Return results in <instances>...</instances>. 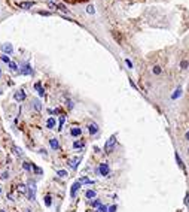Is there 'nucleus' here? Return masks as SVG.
Listing matches in <instances>:
<instances>
[{"label":"nucleus","instance_id":"obj_6","mask_svg":"<svg viewBox=\"0 0 189 212\" xmlns=\"http://www.w3.org/2000/svg\"><path fill=\"white\" fill-rule=\"evenodd\" d=\"M81 185H82V184H81L79 181H76V182L72 185V190H70V196H72V197H75V196H76V191H78V190L81 188Z\"/></svg>","mask_w":189,"mask_h":212},{"label":"nucleus","instance_id":"obj_29","mask_svg":"<svg viewBox=\"0 0 189 212\" xmlns=\"http://www.w3.org/2000/svg\"><path fill=\"white\" fill-rule=\"evenodd\" d=\"M9 66H11V69L14 70V72H16V70H18V66H16V64L14 63V61H11V63H9Z\"/></svg>","mask_w":189,"mask_h":212},{"label":"nucleus","instance_id":"obj_17","mask_svg":"<svg viewBox=\"0 0 189 212\" xmlns=\"http://www.w3.org/2000/svg\"><path fill=\"white\" fill-rule=\"evenodd\" d=\"M73 146L75 148H82V146H85V142L83 140H76V142L73 144Z\"/></svg>","mask_w":189,"mask_h":212},{"label":"nucleus","instance_id":"obj_22","mask_svg":"<svg viewBox=\"0 0 189 212\" xmlns=\"http://www.w3.org/2000/svg\"><path fill=\"white\" fill-rule=\"evenodd\" d=\"M180 94H182V88H180V87H179V88H177V90H176V93H174L173 96H171V97H173V99H177V97H179Z\"/></svg>","mask_w":189,"mask_h":212},{"label":"nucleus","instance_id":"obj_33","mask_svg":"<svg viewBox=\"0 0 189 212\" xmlns=\"http://www.w3.org/2000/svg\"><path fill=\"white\" fill-rule=\"evenodd\" d=\"M18 191H21V193L25 191V185H24V184H20V185H18Z\"/></svg>","mask_w":189,"mask_h":212},{"label":"nucleus","instance_id":"obj_10","mask_svg":"<svg viewBox=\"0 0 189 212\" xmlns=\"http://www.w3.org/2000/svg\"><path fill=\"white\" fill-rule=\"evenodd\" d=\"M81 133H82V130H81L79 127H73V129L70 130V135H72L73 137H78V136H81Z\"/></svg>","mask_w":189,"mask_h":212},{"label":"nucleus","instance_id":"obj_28","mask_svg":"<svg viewBox=\"0 0 189 212\" xmlns=\"http://www.w3.org/2000/svg\"><path fill=\"white\" fill-rule=\"evenodd\" d=\"M152 72L155 73V75H159V73H161V67H159V66H155V67H153V70H152Z\"/></svg>","mask_w":189,"mask_h":212},{"label":"nucleus","instance_id":"obj_23","mask_svg":"<svg viewBox=\"0 0 189 212\" xmlns=\"http://www.w3.org/2000/svg\"><path fill=\"white\" fill-rule=\"evenodd\" d=\"M79 182H81V184H92V181H91V179H88V178H85V176L79 179Z\"/></svg>","mask_w":189,"mask_h":212},{"label":"nucleus","instance_id":"obj_35","mask_svg":"<svg viewBox=\"0 0 189 212\" xmlns=\"http://www.w3.org/2000/svg\"><path fill=\"white\" fill-rule=\"evenodd\" d=\"M183 202H185V205H188V203H189V193L185 194V200Z\"/></svg>","mask_w":189,"mask_h":212},{"label":"nucleus","instance_id":"obj_11","mask_svg":"<svg viewBox=\"0 0 189 212\" xmlns=\"http://www.w3.org/2000/svg\"><path fill=\"white\" fill-rule=\"evenodd\" d=\"M33 5H34L33 2H20V3H18V6L22 8V9H30Z\"/></svg>","mask_w":189,"mask_h":212},{"label":"nucleus","instance_id":"obj_32","mask_svg":"<svg viewBox=\"0 0 189 212\" xmlns=\"http://www.w3.org/2000/svg\"><path fill=\"white\" fill-rule=\"evenodd\" d=\"M188 64H189L188 61H186V60H183L182 63H180V67H182V69H186V67H188Z\"/></svg>","mask_w":189,"mask_h":212},{"label":"nucleus","instance_id":"obj_41","mask_svg":"<svg viewBox=\"0 0 189 212\" xmlns=\"http://www.w3.org/2000/svg\"><path fill=\"white\" fill-rule=\"evenodd\" d=\"M0 212H5V211H0Z\"/></svg>","mask_w":189,"mask_h":212},{"label":"nucleus","instance_id":"obj_20","mask_svg":"<svg viewBox=\"0 0 189 212\" xmlns=\"http://www.w3.org/2000/svg\"><path fill=\"white\" fill-rule=\"evenodd\" d=\"M107 211H109V208H107V206L101 205V206H98V208H97V211H96V212H107Z\"/></svg>","mask_w":189,"mask_h":212},{"label":"nucleus","instance_id":"obj_27","mask_svg":"<svg viewBox=\"0 0 189 212\" xmlns=\"http://www.w3.org/2000/svg\"><path fill=\"white\" fill-rule=\"evenodd\" d=\"M51 203H52V200H51V196H46V197H45V205H46V206H51Z\"/></svg>","mask_w":189,"mask_h":212},{"label":"nucleus","instance_id":"obj_21","mask_svg":"<svg viewBox=\"0 0 189 212\" xmlns=\"http://www.w3.org/2000/svg\"><path fill=\"white\" fill-rule=\"evenodd\" d=\"M78 161H79V158H73V160L70 161V166L73 167V169H76V167H78Z\"/></svg>","mask_w":189,"mask_h":212},{"label":"nucleus","instance_id":"obj_36","mask_svg":"<svg viewBox=\"0 0 189 212\" xmlns=\"http://www.w3.org/2000/svg\"><path fill=\"white\" fill-rule=\"evenodd\" d=\"M107 212H116V205H112L110 208H109V211Z\"/></svg>","mask_w":189,"mask_h":212},{"label":"nucleus","instance_id":"obj_24","mask_svg":"<svg viewBox=\"0 0 189 212\" xmlns=\"http://www.w3.org/2000/svg\"><path fill=\"white\" fill-rule=\"evenodd\" d=\"M57 175L60 176V178H66V176H67V172H66V170H58Z\"/></svg>","mask_w":189,"mask_h":212},{"label":"nucleus","instance_id":"obj_13","mask_svg":"<svg viewBox=\"0 0 189 212\" xmlns=\"http://www.w3.org/2000/svg\"><path fill=\"white\" fill-rule=\"evenodd\" d=\"M174 157H176V161H177V164H179V167H180V169H182V170H185V163L182 161V158H180V157H179V154H177V153L174 154Z\"/></svg>","mask_w":189,"mask_h":212},{"label":"nucleus","instance_id":"obj_39","mask_svg":"<svg viewBox=\"0 0 189 212\" xmlns=\"http://www.w3.org/2000/svg\"><path fill=\"white\" fill-rule=\"evenodd\" d=\"M185 139L189 140V131H186V133H185Z\"/></svg>","mask_w":189,"mask_h":212},{"label":"nucleus","instance_id":"obj_7","mask_svg":"<svg viewBox=\"0 0 189 212\" xmlns=\"http://www.w3.org/2000/svg\"><path fill=\"white\" fill-rule=\"evenodd\" d=\"M2 51H3V52H6V54H12L14 48H12L11 43H3V45H2Z\"/></svg>","mask_w":189,"mask_h":212},{"label":"nucleus","instance_id":"obj_9","mask_svg":"<svg viewBox=\"0 0 189 212\" xmlns=\"http://www.w3.org/2000/svg\"><path fill=\"white\" fill-rule=\"evenodd\" d=\"M14 97H15V100L22 102V100L25 99V93H24L22 90H20V91H16V93H15V96H14Z\"/></svg>","mask_w":189,"mask_h":212},{"label":"nucleus","instance_id":"obj_15","mask_svg":"<svg viewBox=\"0 0 189 212\" xmlns=\"http://www.w3.org/2000/svg\"><path fill=\"white\" fill-rule=\"evenodd\" d=\"M46 127H48V129H54V127H55V118H48Z\"/></svg>","mask_w":189,"mask_h":212},{"label":"nucleus","instance_id":"obj_40","mask_svg":"<svg viewBox=\"0 0 189 212\" xmlns=\"http://www.w3.org/2000/svg\"><path fill=\"white\" fill-rule=\"evenodd\" d=\"M0 194H2V188H0Z\"/></svg>","mask_w":189,"mask_h":212},{"label":"nucleus","instance_id":"obj_2","mask_svg":"<svg viewBox=\"0 0 189 212\" xmlns=\"http://www.w3.org/2000/svg\"><path fill=\"white\" fill-rule=\"evenodd\" d=\"M109 172H110V169H109V164H107V163H101V164L98 166V173H100L101 176H107Z\"/></svg>","mask_w":189,"mask_h":212},{"label":"nucleus","instance_id":"obj_42","mask_svg":"<svg viewBox=\"0 0 189 212\" xmlns=\"http://www.w3.org/2000/svg\"><path fill=\"white\" fill-rule=\"evenodd\" d=\"M188 153H189V148H188Z\"/></svg>","mask_w":189,"mask_h":212},{"label":"nucleus","instance_id":"obj_5","mask_svg":"<svg viewBox=\"0 0 189 212\" xmlns=\"http://www.w3.org/2000/svg\"><path fill=\"white\" fill-rule=\"evenodd\" d=\"M20 73H21V75H31V73H33V69L30 67V64L25 63V64L22 66V69L20 70Z\"/></svg>","mask_w":189,"mask_h":212},{"label":"nucleus","instance_id":"obj_37","mask_svg":"<svg viewBox=\"0 0 189 212\" xmlns=\"http://www.w3.org/2000/svg\"><path fill=\"white\" fill-rule=\"evenodd\" d=\"M22 166H24V169H25V170H30V169H31V166H30L28 163H24Z\"/></svg>","mask_w":189,"mask_h":212},{"label":"nucleus","instance_id":"obj_14","mask_svg":"<svg viewBox=\"0 0 189 212\" xmlns=\"http://www.w3.org/2000/svg\"><path fill=\"white\" fill-rule=\"evenodd\" d=\"M49 144H51V148H52V149H60V144H58L57 139H51Z\"/></svg>","mask_w":189,"mask_h":212},{"label":"nucleus","instance_id":"obj_31","mask_svg":"<svg viewBox=\"0 0 189 212\" xmlns=\"http://www.w3.org/2000/svg\"><path fill=\"white\" fill-rule=\"evenodd\" d=\"M0 178H2V179H7V178H9V172H3L2 175H0Z\"/></svg>","mask_w":189,"mask_h":212},{"label":"nucleus","instance_id":"obj_3","mask_svg":"<svg viewBox=\"0 0 189 212\" xmlns=\"http://www.w3.org/2000/svg\"><path fill=\"white\" fill-rule=\"evenodd\" d=\"M48 6H51V8H57V9L63 11V12H67V8H66V6H64L63 3L54 2V0H49V2H48Z\"/></svg>","mask_w":189,"mask_h":212},{"label":"nucleus","instance_id":"obj_1","mask_svg":"<svg viewBox=\"0 0 189 212\" xmlns=\"http://www.w3.org/2000/svg\"><path fill=\"white\" fill-rule=\"evenodd\" d=\"M115 145H116V136L113 135V136H110V139L106 142V145H104V153H106V154L112 153V151H113V148H115Z\"/></svg>","mask_w":189,"mask_h":212},{"label":"nucleus","instance_id":"obj_4","mask_svg":"<svg viewBox=\"0 0 189 212\" xmlns=\"http://www.w3.org/2000/svg\"><path fill=\"white\" fill-rule=\"evenodd\" d=\"M28 199L30 200L36 199V184L34 182H30V185H28Z\"/></svg>","mask_w":189,"mask_h":212},{"label":"nucleus","instance_id":"obj_26","mask_svg":"<svg viewBox=\"0 0 189 212\" xmlns=\"http://www.w3.org/2000/svg\"><path fill=\"white\" fill-rule=\"evenodd\" d=\"M87 12H88V14H94V12H96V11H94V6H92V5H88V6H87Z\"/></svg>","mask_w":189,"mask_h":212},{"label":"nucleus","instance_id":"obj_30","mask_svg":"<svg viewBox=\"0 0 189 212\" xmlns=\"http://www.w3.org/2000/svg\"><path fill=\"white\" fill-rule=\"evenodd\" d=\"M92 206H94V208H98V206H101V202H100L98 199H97V200H94V202H92Z\"/></svg>","mask_w":189,"mask_h":212},{"label":"nucleus","instance_id":"obj_38","mask_svg":"<svg viewBox=\"0 0 189 212\" xmlns=\"http://www.w3.org/2000/svg\"><path fill=\"white\" fill-rule=\"evenodd\" d=\"M125 63H127V66H128V67H130V69H133V63H131V61H130V60H125Z\"/></svg>","mask_w":189,"mask_h":212},{"label":"nucleus","instance_id":"obj_19","mask_svg":"<svg viewBox=\"0 0 189 212\" xmlns=\"http://www.w3.org/2000/svg\"><path fill=\"white\" fill-rule=\"evenodd\" d=\"M33 106H34V109H36V111H40V109H42V106H40V102H39V100H34V102H33Z\"/></svg>","mask_w":189,"mask_h":212},{"label":"nucleus","instance_id":"obj_18","mask_svg":"<svg viewBox=\"0 0 189 212\" xmlns=\"http://www.w3.org/2000/svg\"><path fill=\"white\" fill-rule=\"evenodd\" d=\"M64 121H66V115H61V117H60V127H58V130H61V129H63Z\"/></svg>","mask_w":189,"mask_h":212},{"label":"nucleus","instance_id":"obj_43","mask_svg":"<svg viewBox=\"0 0 189 212\" xmlns=\"http://www.w3.org/2000/svg\"><path fill=\"white\" fill-rule=\"evenodd\" d=\"M0 75H2V72H0Z\"/></svg>","mask_w":189,"mask_h":212},{"label":"nucleus","instance_id":"obj_34","mask_svg":"<svg viewBox=\"0 0 189 212\" xmlns=\"http://www.w3.org/2000/svg\"><path fill=\"white\" fill-rule=\"evenodd\" d=\"M2 60L5 61V63H7V64L11 63V58H9V57H6V55H2Z\"/></svg>","mask_w":189,"mask_h":212},{"label":"nucleus","instance_id":"obj_16","mask_svg":"<svg viewBox=\"0 0 189 212\" xmlns=\"http://www.w3.org/2000/svg\"><path fill=\"white\" fill-rule=\"evenodd\" d=\"M96 196H97V194H96V191H94V190H88L87 193H85V197H87V199H94Z\"/></svg>","mask_w":189,"mask_h":212},{"label":"nucleus","instance_id":"obj_8","mask_svg":"<svg viewBox=\"0 0 189 212\" xmlns=\"http://www.w3.org/2000/svg\"><path fill=\"white\" fill-rule=\"evenodd\" d=\"M88 131H89V135H96L98 131V126L96 124V122H91V124L88 126Z\"/></svg>","mask_w":189,"mask_h":212},{"label":"nucleus","instance_id":"obj_25","mask_svg":"<svg viewBox=\"0 0 189 212\" xmlns=\"http://www.w3.org/2000/svg\"><path fill=\"white\" fill-rule=\"evenodd\" d=\"M31 167H33V169H34V172H36L37 175H42V169H40V167H37V166H34V164H31Z\"/></svg>","mask_w":189,"mask_h":212},{"label":"nucleus","instance_id":"obj_12","mask_svg":"<svg viewBox=\"0 0 189 212\" xmlns=\"http://www.w3.org/2000/svg\"><path fill=\"white\" fill-rule=\"evenodd\" d=\"M34 88H36V90H37L39 96H42V97L45 96V90H43V88H42V84H40V82H36V84H34Z\"/></svg>","mask_w":189,"mask_h":212}]
</instances>
